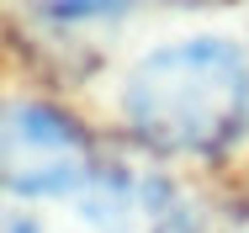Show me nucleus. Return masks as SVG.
<instances>
[{
	"mask_svg": "<svg viewBox=\"0 0 249 233\" xmlns=\"http://www.w3.org/2000/svg\"><path fill=\"white\" fill-rule=\"evenodd\" d=\"M122 111L138 143L159 154H228L249 133V58L223 37L164 43L133 64Z\"/></svg>",
	"mask_w": 249,
	"mask_h": 233,
	"instance_id": "f257e3e1",
	"label": "nucleus"
},
{
	"mask_svg": "<svg viewBox=\"0 0 249 233\" xmlns=\"http://www.w3.org/2000/svg\"><path fill=\"white\" fill-rule=\"evenodd\" d=\"M85 127L48 101H0V186L16 196H74L96 170Z\"/></svg>",
	"mask_w": 249,
	"mask_h": 233,
	"instance_id": "f03ea898",
	"label": "nucleus"
},
{
	"mask_svg": "<svg viewBox=\"0 0 249 233\" xmlns=\"http://www.w3.org/2000/svg\"><path fill=\"white\" fill-rule=\"evenodd\" d=\"M74 201L96 233H196V217L175 180L133 159H96Z\"/></svg>",
	"mask_w": 249,
	"mask_h": 233,
	"instance_id": "7ed1b4c3",
	"label": "nucleus"
},
{
	"mask_svg": "<svg viewBox=\"0 0 249 233\" xmlns=\"http://www.w3.org/2000/svg\"><path fill=\"white\" fill-rule=\"evenodd\" d=\"M27 223H32V217H21L16 207H5V201H0V233H21Z\"/></svg>",
	"mask_w": 249,
	"mask_h": 233,
	"instance_id": "20e7f679",
	"label": "nucleus"
},
{
	"mask_svg": "<svg viewBox=\"0 0 249 233\" xmlns=\"http://www.w3.org/2000/svg\"><path fill=\"white\" fill-rule=\"evenodd\" d=\"M21 233H43V228H37V223H27V228H21Z\"/></svg>",
	"mask_w": 249,
	"mask_h": 233,
	"instance_id": "39448f33",
	"label": "nucleus"
}]
</instances>
